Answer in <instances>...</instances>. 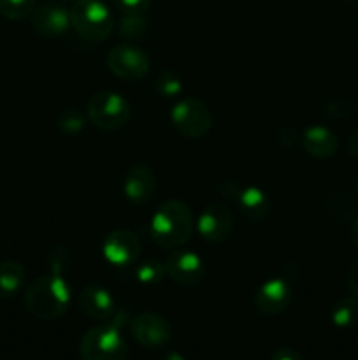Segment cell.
Wrapping results in <instances>:
<instances>
[{
  "mask_svg": "<svg viewBox=\"0 0 358 360\" xmlns=\"http://www.w3.org/2000/svg\"><path fill=\"white\" fill-rule=\"evenodd\" d=\"M140 239L137 238L135 232L128 229H116L105 238L102 252H104L105 260L116 267H126L137 262L140 257Z\"/></svg>",
  "mask_w": 358,
  "mask_h": 360,
  "instance_id": "10",
  "label": "cell"
},
{
  "mask_svg": "<svg viewBox=\"0 0 358 360\" xmlns=\"http://www.w3.org/2000/svg\"><path fill=\"white\" fill-rule=\"evenodd\" d=\"M357 192H358V185H357Z\"/></svg>",
  "mask_w": 358,
  "mask_h": 360,
  "instance_id": "33",
  "label": "cell"
},
{
  "mask_svg": "<svg viewBox=\"0 0 358 360\" xmlns=\"http://www.w3.org/2000/svg\"><path fill=\"white\" fill-rule=\"evenodd\" d=\"M330 319H332L333 326L340 327V329L353 327L358 322V299L354 295L337 299L330 311Z\"/></svg>",
  "mask_w": 358,
  "mask_h": 360,
  "instance_id": "19",
  "label": "cell"
},
{
  "mask_svg": "<svg viewBox=\"0 0 358 360\" xmlns=\"http://www.w3.org/2000/svg\"><path fill=\"white\" fill-rule=\"evenodd\" d=\"M79 355L81 360H128L119 322L102 323L88 330L79 343Z\"/></svg>",
  "mask_w": 358,
  "mask_h": 360,
  "instance_id": "4",
  "label": "cell"
},
{
  "mask_svg": "<svg viewBox=\"0 0 358 360\" xmlns=\"http://www.w3.org/2000/svg\"><path fill=\"white\" fill-rule=\"evenodd\" d=\"M302 146L305 153L314 158H330L337 153L339 139L336 134L326 127L312 125L302 134Z\"/></svg>",
  "mask_w": 358,
  "mask_h": 360,
  "instance_id": "16",
  "label": "cell"
},
{
  "mask_svg": "<svg viewBox=\"0 0 358 360\" xmlns=\"http://www.w3.org/2000/svg\"><path fill=\"white\" fill-rule=\"evenodd\" d=\"M351 239H353V245L358 248V217L354 218L353 229H351Z\"/></svg>",
  "mask_w": 358,
  "mask_h": 360,
  "instance_id": "31",
  "label": "cell"
},
{
  "mask_svg": "<svg viewBox=\"0 0 358 360\" xmlns=\"http://www.w3.org/2000/svg\"><path fill=\"white\" fill-rule=\"evenodd\" d=\"M157 192V178L147 165L135 164L126 171L123 179V193L135 206L150 202Z\"/></svg>",
  "mask_w": 358,
  "mask_h": 360,
  "instance_id": "13",
  "label": "cell"
},
{
  "mask_svg": "<svg viewBox=\"0 0 358 360\" xmlns=\"http://www.w3.org/2000/svg\"><path fill=\"white\" fill-rule=\"evenodd\" d=\"M347 150H350L351 157L358 158V130H354L350 137V143H347Z\"/></svg>",
  "mask_w": 358,
  "mask_h": 360,
  "instance_id": "29",
  "label": "cell"
},
{
  "mask_svg": "<svg viewBox=\"0 0 358 360\" xmlns=\"http://www.w3.org/2000/svg\"><path fill=\"white\" fill-rule=\"evenodd\" d=\"M27 271L16 260L0 262V299H11L23 288Z\"/></svg>",
  "mask_w": 358,
  "mask_h": 360,
  "instance_id": "18",
  "label": "cell"
},
{
  "mask_svg": "<svg viewBox=\"0 0 358 360\" xmlns=\"http://www.w3.org/2000/svg\"><path fill=\"white\" fill-rule=\"evenodd\" d=\"M160 360H186L179 352H167Z\"/></svg>",
  "mask_w": 358,
  "mask_h": 360,
  "instance_id": "30",
  "label": "cell"
},
{
  "mask_svg": "<svg viewBox=\"0 0 358 360\" xmlns=\"http://www.w3.org/2000/svg\"><path fill=\"white\" fill-rule=\"evenodd\" d=\"M37 0H0V16L16 21L30 16Z\"/></svg>",
  "mask_w": 358,
  "mask_h": 360,
  "instance_id": "20",
  "label": "cell"
},
{
  "mask_svg": "<svg viewBox=\"0 0 358 360\" xmlns=\"http://www.w3.org/2000/svg\"><path fill=\"white\" fill-rule=\"evenodd\" d=\"M197 229L204 241L213 243V245L223 243L234 231V214L225 204H211L200 214Z\"/></svg>",
  "mask_w": 358,
  "mask_h": 360,
  "instance_id": "11",
  "label": "cell"
},
{
  "mask_svg": "<svg viewBox=\"0 0 358 360\" xmlns=\"http://www.w3.org/2000/svg\"><path fill=\"white\" fill-rule=\"evenodd\" d=\"M171 122L174 129L186 139H200L213 125L209 108L199 98H183L172 108Z\"/></svg>",
  "mask_w": 358,
  "mask_h": 360,
  "instance_id": "6",
  "label": "cell"
},
{
  "mask_svg": "<svg viewBox=\"0 0 358 360\" xmlns=\"http://www.w3.org/2000/svg\"><path fill=\"white\" fill-rule=\"evenodd\" d=\"M154 88H157L158 95H161V97H178L183 91L181 76L172 72V70H164V72L158 74V77L154 79Z\"/></svg>",
  "mask_w": 358,
  "mask_h": 360,
  "instance_id": "21",
  "label": "cell"
},
{
  "mask_svg": "<svg viewBox=\"0 0 358 360\" xmlns=\"http://www.w3.org/2000/svg\"><path fill=\"white\" fill-rule=\"evenodd\" d=\"M70 13V27L83 39L102 42L112 34L114 20L102 0H76Z\"/></svg>",
  "mask_w": 358,
  "mask_h": 360,
  "instance_id": "3",
  "label": "cell"
},
{
  "mask_svg": "<svg viewBox=\"0 0 358 360\" xmlns=\"http://www.w3.org/2000/svg\"><path fill=\"white\" fill-rule=\"evenodd\" d=\"M165 266L158 260H144L142 264H139L135 269V278L137 281H140L142 285H157L164 280L165 276Z\"/></svg>",
  "mask_w": 358,
  "mask_h": 360,
  "instance_id": "22",
  "label": "cell"
},
{
  "mask_svg": "<svg viewBox=\"0 0 358 360\" xmlns=\"http://www.w3.org/2000/svg\"><path fill=\"white\" fill-rule=\"evenodd\" d=\"M293 290L284 278H272L260 285L255 294V306L262 315L274 316L283 313L290 306Z\"/></svg>",
  "mask_w": 358,
  "mask_h": 360,
  "instance_id": "12",
  "label": "cell"
},
{
  "mask_svg": "<svg viewBox=\"0 0 358 360\" xmlns=\"http://www.w3.org/2000/svg\"><path fill=\"white\" fill-rule=\"evenodd\" d=\"M195 220L193 213L183 200L171 199L160 204L151 217L150 232L160 248H181L193 234Z\"/></svg>",
  "mask_w": 358,
  "mask_h": 360,
  "instance_id": "1",
  "label": "cell"
},
{
  "mask_svg": "<svg viewBox=\"0 0 358 360\" xmlns=\"http://www.w3.org/2000/svg\"><path fill=\"white\" fill-rule=\"evenodd\" d=\"M30 16L34 30L44 37H56V35L65 34L70 27V13H67L60 6H51V4L39 6Z\"/></svg>",
  "mask_w": 358,
  "mask_h": 360,
  "instance_id": "15",
  "label": "cell"
},
{
  "mask_svg": "<svg viewBox=\"0 0 358 360\" xmlns=\"http://www.w3.org/2000/svg\"><path fill=\"white\" fill-rule=\"evenodd\" d=\"M344 2H353V0H344Z\"/></svg>",
  "mask_w": 358,
  "mask_h": 360,
  "instance_id": "32",
  "label": "cell"
},
{
  "mask_svg": "<svg viewBox=\"0 0 358 360\" xmlns=\"http://www.w3.org/2000/svg\"><path fill=\"white\" fill-rule=\"evenodd\" d=\"M132 118L128 101L116 91H97L88 102V120L97 129L116 132Z\"/></svg>",
  "mask_w": 358,
  "mask_h": 360,
  "instance_id": "5",
  "label": "cell"
},
{
  "mask_svg": "<svg viewBox=\"0 0 358 360\" xmlns=\"http://www.w3.org/2000/svg\"><path fill=\"white\" fill-rule=\"evenodd\" d=\"M150 21L144 14L139 16H123L119 21V34L126 39H142L147 34Z\"/></svg>",
  "mask_w": 358,
  "mask_h": 360,
  "instance_id": "23",
  "label": "cell"
},
{
  "mask_svg": "<svg viewBox=\"0 0 358 360\" xmlns=\"http://www.w3.org/2000/svg\"><path fill=\"white\" fill-rule=\"evenodd\" d=\"M133 340L144 348H161L171 343L172 327L167 319L153 311L139 313L130 323Z\"/></svg>",
  "mask_w": 358,
  "mask_h": 360,
  "instance_id": "9",
  "label": "cell"
},
{
  "mask_svg": "<svg viewBox=\"0 0 358 360\" xmlns=\"http://www.w3.org/2000/svg\"><path fill=\"white\" fill-rule=\"evenodd\" d=\"M107 69L116 77L125 81H140L147 76L151 67V60L140 48L130 44H119L109 51Z\"/></svg>",
  "mask_w": 358,
  "mask_h": 360,
  "instance_id": "7",
  "label": "cell"
},
{
  "mask_svg": "<svg viewBox=\"0 0 358 360\" xmlns=\"http://www.w3.org/2000/svg\"><path fill=\"white\" fill-rule=\"evenodd\" d=\"M77 304L88 319L97 320V322H105L114 316V299L104 287H98V285L84 287L77 299Z\"/></svg>",
  "mask_w": 358,
  "mask_h": 360,
  "instance_id": "14",
  "label": "cell"
},
{
  "mask_svg": "<svg viewBox=\"0 0 358 360\" xmlns=\"http://www.w3.org/2000/svg\"><path fill=\"white\" fill-rule=\"evenodd\" d=\"M165 273L174 283L183 287H195L206 276V266L199 253L192 250H172L165 259Z\"/></svg>",
  "mask_w": 358,
  "mask_h": 360,
  "instance_id": "8",
  "label": "cell"
},
{
  "mask_svg": "<svg viewBox=\"0 0 358 360\" xmlns=\"http://www.w3.org/2000/svg\"><path fill=\"white\" fill-rule=\"evenodd\" d=\"M353 111L354 109L346 101H336L326 108V115L332 118H347L350 115H353Z\"/></svg>",
  "mask_w": 358,
  "mask_h": 360,
  "instance_id": "26",
  "label": "cell"
},
{
  "mask_svg": "<svg viewBox=\"0 0 358 360\" xmlns=\"http://www.w3.org/2000/svg\"><path fill=\"white\" fill-rule=\"evenodd\" d=\"M270 360H304L302 355L298 352H295L293 348H277L276 352L272 354Z\"/></svg>",
  "mask_w": 358,
  "mask_h": 360,
  "instance_id": "28",
  "label": "cell"
},
{
  "mask_svg": "<svg viewBox=\"0 0 358 360\" xmlns=\"http://www.w3.org/2000/svg\"><path fill=\"white\" fill-rule=\"evenodd\" d=\"M70 306V287L62 274H44L25 290V308L39 320H58Z\"/></svg>",
  "mask_w": 358,
  "mask_h": 360,
  "instance_id": "2",
  "label": "cell"
},
{
  "mask_svg": "<svg viewBox=\"0 0 358 360\" xmlns=\"http://www.w3.org/2000/svg\"><path fill=\"white\" fill-rule=\"evenodd\" d=\"M84 118L83 112L76 111V109H67L62 116H60L58 127L63 134H77L84 129Z\"/></svg>",
  "mask_w": 358,
  "mask_h": 360,
  "instance_id": "24",
  "label": "cell"
},
{
  "mask_svg": "<svg viewBox=\"0 0 358 360\" xmlns=\"http://www.w3.org/2000/svg\"><path fill=\"white\" fill-rule=\"evenodd\" d=\"M346 283H347V288H350L351 294L358 299V262L351 264V267L347 269Z\"/></svg>",
  "mask_w": 358,
  "mask_h": 360,
  "instance_id": "27",
  "label": "cell"
},
{
  "mask_svg": "<svg viewBox=\"0 0 358 360\" xmlns=\"http://www.w3.org/2000/svg\"><path fill=\"white\" fill-rule=\"evenodd\" d=\"M112 4L116 9L121 11L123 16H139V14H146L151 0H112Z\"/></svg>",
  "mask_w": 358,
  "mask_h": 360,
  "instance_id": "25",
  "label": "cell"
},
{
  "mask_svg": "<svg viewBox=\"0 0 358 360\" xmlns=\"http://www.w3.org/2000/svg\"><path fill=\"white\" fill-rule=\"evenodd\" d=\"M239 211L244 218L251 221L265 220L270 213V199L262 188L258 186H249V188H241L237 199Z\"/></svg>",
  "mask_w": 358,
  "mask_h": 360,
  "instance_id": "17",
  "label": "cell"
}]
</instances>
